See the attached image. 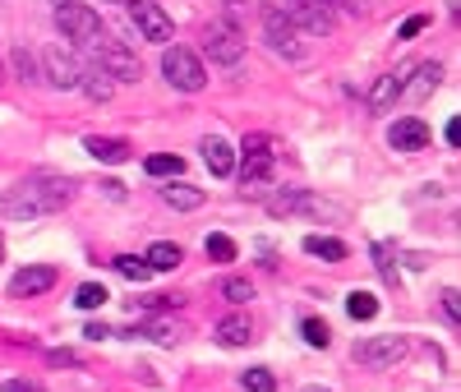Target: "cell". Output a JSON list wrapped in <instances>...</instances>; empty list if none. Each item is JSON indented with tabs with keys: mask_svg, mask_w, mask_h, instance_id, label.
<instances>
[{
	"mask_svg": "<svg viewBox=\"0 0 461 392\" xmlns=\"http://www.w3.org/2000/svg\"><path fill=\"white\" fill-rule=\"evenodd\" d=\"M74 199V180L65 176H29L23 185L0 194V217H14V222H29V217H46V213H61V208Z\"/></svg>",
	"mask_w": 461,
	"mask_h": 392,
	"instance_id": "cell-1",
	"label": "cell"
},
{
	"mask_svg": "<svg viewBox=\"0 0 461 392\" xmlns=\"http://www.w3.org/2000/svg\"><path fill=\"white\" fill-rule=\"evenodd\" d=\"M259 23H263V37H268V46H273L277 56H286V61H300V56H305L300 29L286 19V10L277 5V0H268V5L259 10Z\"/></svg>",
	"mask_w": 461,
	"mask_h": 392,
	"instance_id": "cell-2",
	"label": "cell"
},
{
	"mask_svg": "<svg viewBox=\"0 0 461 392\" xmlns=\"http://www.w3.org/2000/svg\"><path fill=\"white\" fill-rule=\"evenodd\" d=\"M161 74H167V84L180 88V93H199L208 84V69L189 46H167L161 51Z\"/></svg>",
	"mask_w": 461,
	"mask_h": 392,
	"instance_id": "cell-3",
	"label": "cell"
},
{
	"mask_svg": "<svg viewBox=\"0 0 461 392\" xmlns=\"http://www.w3.org/2000/svg\"><path fill=\"white\" fill-rule=\"evenodd\" d=\"M93 51H97V65L111 74L116 84H139V78H144V65H139V56L129 51V42L102 33V37L93 42Z\"/></svg>",
	"mask_w": 461,
	"mask_h": 392,
	"instance_id": "cell-4",
	"label": "cell"
},
{
	"mask_svg": "<svg viewBox=\"0 0 461 392\" xmlns=\"http://www.w3.org/2000/svg\"><path fill=\"white\" fill-rule=\"evenodd\" d=\"M56 29L65 33V42H78V46H93L102 37V14L93 5H78V0H70V5H56Z\"/></svg>",
	"mask_w": 461,
	"mask_h": 392,
	"instance_id": "cell-5",
	"label": "cell"
},
{
	"mask_svg": "<svg viewBox=\"0 0 461 392\" xmlns=\"http://www.w3.org/2000/svg\"><path fill=\"white\" fill-rule=\"evenodd\" d=\"M37 65H42V78L51 88H78V74H84V65H78V56L65 42H51Z\"/></svg>",
	"mask_w": 461,
	"mask_h": 392,
	"instance_id": "cell-6",
	"label": "cell"
},
{
	"mask_svg": "<svg viewBox=\"0 0 461 392\" xmlns=\"http://www.w3.org/2000/svg\"><path fill=\"white\" fill-rule=\"evenodd\" d=\"M203 51L212 56V65H240L245 61V37H240V29L231 19H217L203 37Z\"/></svg>",
	"mask_w": 461,
	"mask_h": 392,
	"instance_id": "cell-7",
	"label": "cell"
},
{
	"mask_svg": "<svg viewBox=\"0 0 461 392\" xmlns=\"http://www.w3.org/2000/svg\"><path fill=\"white\" fill-rule=\"evenodd\" d=\"M282 10H286V19L295 23V29H305L314 37H328L337 29V14H333L328 0H286Z\"/></svg>",
	"mask_w": 461,
	"mask_h": 392,
	"instance_id": "cell-8",
	"label": "cell"
},
{
	"mask_svg": "<svg viewBox=\"0 0 461 392\" xmlns=\"http://www.w3.org/2000/svg\"><path fill=\"white\" fill-rule=\"evenodd\" d=\"M268 135H250L245 139V162H240V180H245V190L263 194V185L273 180V152H268Z\"/></svg>",
	"mask_w": 461,
	"mask_h": 392,
	"instance_id": "cell-9",
	"label": "cell"
},
{
	"mask_svg": "<svg viewBox=\"0 0 461 392\" xmlns=\"http://www.w3.org/2000/svg\"><path fill=\"white\" fill-rule=\"evenodd\" d=\"M129 19H134V29H139L144 42H171V14L157 5V0H129Z\"/></svg>",
	"mask_w": 461,
	"mask_h": 392,
	"instance_id": "cell-10",
	"label": "cell"
},
{
	"mask_svg": "<svg viewBox=\"0 0 461 392\" xmlns=\"http://www.w3.org/2000/svg\"><path fill=\"white\" fill-rule=\"evenodd\" d=\"M268 213L273 217H286V213H314V217H342V208H333V203H323V199H314V194H305V190H286V194H273L268 199Z\"/></svg>",
	"mask_w": 461,
	"mask_h": 392,
	"instance_id": "cell-11",
	"label": "cell"
},
{
	"mask_svg": "<svg viewBox=\"0 0 461 392\" xmlns=\"http://www.w3.org/2000/svg\"><path fill=\"white\" fill-rule=\"evenodd\" d=\"M401 355H406V337H397V332L356 342V360H360V364H397Z\"/></svg>",
	"mask_w": 461,
	"mask_h": 392,
	"instance_id": "cell-12",
	"label": "cell"
},
{
	"mask_svg": "<svg viewBox=\"0 0 461 392\" xmlns=\"http://www.w3.org/2000/svg\"><path fill=\"white\" fill-rule=\"evenodd\" d=\"M388 143H392L397 152H420V148L429 143V125H424L420 116H401V120L388 129Z\"/></svg>",
	"mask_w": 461,
	"mask_h": 392,
	"instance_id": "cell-13",
	"label": "cell"
},
{
	"mask_svg": "<svg viewBox=\"0 0 461 392\" xmlns=\"http://www.w3.org/2000/svg\"><path fill=\"white\" fill-rule=\"evenodd\" d=\"M51 286H56V268L37 264V268H23V273H14L10 291H14V296H42V291H51Z\"/></svg>",
	"mask_w": 461,
	"mask_h": 392,
	"instance_id": "cell-14",
	"label": "cell"
},
{
	"mask_svg": "<svg viewBox=\"0 0 461 392\" xmlns=\"http://www.w3.org/2000/svg\"><path fill=\"white\" fill-rule=\"evenodd\" d=\"M78 93H84L88 102H111L116 97V78L102 65H84V74H78Z\"/></svg>",
	"mask_w": 461,
	"mask_h": 392,
	"instance_id": "cell-15",
	"label": "cell"
},
{
	"mask_svg": "<svg viewBox=\"0 0 461 392\" xmlns=\"http://www.w3.org/2000/svg\"><path fill=\"white\" fill-rule=\"evenodd\" d=\"M161 203L176 208V213H194V208L208 203V194L199 185H185V180H171V185H161Z\"/></svg>",
	"mask_w": 461,
	"mask_h": 392,
	"instance_id": "cell-16",
	"label": "cell"
},
{
	"mask_svg": "<svg viewBox=\"0 0 461 392\" xmlns=\"http://www.w3.org/2000/svg\"><path fill=\"white\" fill-rule=\"evenodd\" d=\"M199 152H203V162H208L212 176H231V171H235V152H231V143H226L222 135H208V139L199 143Z\"/></svg>",
	"mask_w": 461,
	"mask_h": 392,
	"instance_id": "cell-17",
	"label": "cell"
},
{
	"mask_svg": "<svg viewBox=\"0 0 461 392\" xmlns=\"http://www.w3.org/2000/svg\"><path fill=\"white\" fill-rule=\"evenodd\" d=\"M443 84V65L439 61H424V65H416V84H401V97H429L433 88Z\"/></svg>",
	"mask_w": 461,
	"mask_h": 392,
	"instance_id": "cell-18",
	"label": "cell"
},
{
	"mask_svg": "<svg viewBox=\"0 0 461 392\" xmlns=\"http://www.w3.org/2000/svg\"><path fill=\"white\" fill-rule=\"evenodd\" d=\"M84 148L97 157V162H106V167H116V162H129V152H134L125 139H102V135H88V139H84Z\"/></svg>",
	"mask_w": 461,
	"mask_h": 392,
	"instance_id": "cell-19",
	"label": "cell"
},
{
	"mask_svg": "<svg viewBox=\"0 0 461 392\" xmlns=\"http://www.w3.org/2000/svg\"><path fill=\"white\" fill-rule=\"evenodd\" d=\"M401 78H406V74H383V78L369 88V111H374V116H383L392 102L401 97Z\"/></svg>",
	"mask_w": 461,
	"mask_h": 392,
	"instance_id": "cell-20",
	"label": "cell"
},
{
	"mask_svg": "<svg viewBox=\"0 0 461 392\" xmlns=\"http://www.w3.org/2000/svg\"><path fill=\"white\" fill-rule=\"evenodd\" d=\"M217 342L222 347H245V342H254V323L245 319V314H231V319L217 323Z\"/></svg>",
	"mask_w": 461,
	"mask_h": 392,
	"instance_id": "cell-21",
	"label": "cell"
},
{
	"mask_svg": "<svg viewBox=\"0 0 461 392\" xmlns=\"http://www.w3.org/2000/svg\"><path fill=\"white\" fill-rule=\"evenodd\" d=\"M144 264H148L152 273H176V268L185 264V254H180V245H171V241H157V245L144 254Z\"/></svg>",
	"mask_w": 461,
	"mask_h": 392,
	"instance_id": "cell-22",
	"label": "cell"
},
{
	"mask_svg": "<svg viewBox=\"0 0 461 392\" xmlns=\"http://www.w3.org/2000/svg\"><path fill=\"white\" fill-rule=\"evenodd\" d=\"M129 337H152V342H161V347H176L180 337H185V328H180V323H171V319H157V323H144V328H134Z\"/></svg>",
	"mask_w": 461,
	"mask_h": 392,
	"instance_id": "cell-23",
	"label": "cell"
},
{
	"mask_svg": "<svg viewBox=\"0 0 461 392\" xmlns=\"http://www.w3.org/2000/svg\"><path fill=\"white\" fill-rule=\"evenodd\" d=\"M305 254H314V258H333V264H342V258H346V245H342V241H333V235H305Z\"/></svg>",
	"mask_w": 461,
	"mask_h": 392,
	"instance_id": "cell-24",
	"label": "cell"
},
{
	"mask_svg": "<svg viewBox=\"0 0 461 392\" xmlns=\"http://www.w3.org/2000/svg\"><path fill=\"white\" fill-rule=\"evenodd\" d=\"M346 314H350L356 323L374 319V314H378V296H374V291H350V296H346Z\"/></svg>",
	"mask_w": 461,
	"mask_h": 392,
	"instance_id": "cell-25",
	"label": "cell"
},
{
	"mask_svg": "<svg viewBox=\"0 0 461 392\" xmlns=\"http://www.w3.org/2000/svg\"><path fill=\"white\" fill-rule=\"evenodd\" d=\"M144 167H148V176H157V180H171V176L185 171V162H180L176 152H157V157H148Z\"/></svg>",
	"mask_w": 461,
	"mask_h": 392,
	"instance_id": "cell-26",
	"label": "cell"
},
{
	"mask_svg": "<svg viewBox=\"0 0 461 392\" xmlns=\"http://www.w3.org/2000/svg\"><path fill=\"white\" fill-rule=\"evenodd\" d=\"M116 273H120L125 282H148V277H152V268L144 264L139 254H120V258H116Z\"/></svg>",
	"mask_w": 461,
	"mask_h": 392,
	"instance_id": "cell-27",
	"label": "cell"
},
{
	"mask_svg": "<svg viewBox=\"0 0 461 392\" xmlns=\"http://www.w3.org/2000/svg\"><path fill=\"white\" fill-rule=\"evenodd\" d=\"M106 300H111V296H106V286H102V282H84V286H78V296H74V305H78V309H102Z\"/></svg>",
	"mask_w": 461,
	"mask_h": 392,
	"instance_id": "cell-28",
	"label": "cell"
},
{
	"mask_svg": "<svg viewBox=\"0 0 461 392\" xmlns=\"http://www.w3.org/2000/svg\"><path fill=\"white\" fill-rule=\"evenodd\" d=\"M14 69H19V78H23V84H29V78H42V65H37V56H33V51L29 46H14Z\"/></svg>",
	"mask_w": 461,
	"mask_h": 392,
	"instance_id": "cell-29",
	"label": "cell"
},
{
	"mask_svg": "<svg viewBox=\"0 0 461 392\" xmlns=\"http://www.w3.org/2000/svg\"><path fill=\"white\" fill-rule=\"evenodd\" d=\"M240 383H245V392H277V374L263 370V364H259V370H245Z\"/></svg>",
	"mask_w": 461,
	"mask_h": 392,
	"instance_id": "cell-30",
	"label": "cell"
},
{
	"mask_svg": "<svg viewBox=\"0 0 461 392\" xmlns=\"http://www.w3.org/2000/svg\"><path fill=\"white\" fill-rule=\"evenodd\" d=\"M208 258H217V264H231V258H235V241H231V235H208Z\"/></svg>",
	"mask_w": 461,
	"mask_h": 392,
	"instance_id": "cell-31",
	"label": "cell"
},
{
	"mask_svg": "<svg viewBox=\"0 0 461 392\" xmlns=\"http://www.w3.org/2000/svg\"><path fill=\"white\" fill-rule=\"evenodd\" d=\"M222 296L235 300V305H245V300H254V286H250L245 277H226V282H222Z\"/></svg>",
	"mask_w": 461,
	"mask_h": 392,
	"instance_id": "cell-32",
	"label": "cell"
},
{
	"mask_svg": "<svg viewBox=\"0 0 461 392\" xmlns=\"http://www.w3.org/2000/svg\"><path fill=\"white\" fill-rule=\"evenodd\" d=\"M46 364H51V370H78V364H84V355L70 351V347H56V351H46Z\"/></svg>",
	"mask_w": 461,
	"mask_h": 392,
	"instance_id": "cell-33",
	"label": "cell"
},
{
	"mask_svg": "<svg viewBox=\"0 0 461 392\" xmlns=\"http://www.w3.org/2000/svg\"><path fill=\"white\" fill-rule=\"evenodd\" d=\"M300 332H305L309 347H328V342H333V332H328V323H323V319H305Z\"/></svg>",
	"mask_w": 461,
	"mask_h": 392,
	"instance_id": "cell-34",
	"label": "cell"
},
{
	"mask_svg": "<svg viewBox=\"0 0 461 392\" xmlns=\"http://www.w3.org/2000/svg\"><path fill=\"white\" fill-rule=\"evenodd\" d=\"M374 254H378V268H383V277H388V282L397 286V268H392V254H388V245H378Z\"/></svg>",
	"mask_w": 461,
	"mask_h": 392,
	"instance_id": "cell-35",
	"label": "cell"
},
{
	"mask_svg": "<svg viewBox=\"0 0 461 392\" xmlns=\"http://www.w3.org/2000/svg\"><path fill=\"white\" fill-rule=\"evenodd\" d=\"M443 314H448L452 323H461V305H457V291H452V286L443 291Z\"/></svg>",
	"mask_w": 461,
	"mask_h": 392,
	"instance_id": "cell-36",
	"label": "cell"
},
{
	"mask_svg": "<svg viewBox=\"0 0 461 392\" xmlns=\"http://www.w3.org/2000/svg\"><path fill=\"white\" fill-rule=\"evenodd\" d=\"M424 23H429L424 14H416V19H406V23H401V37H416V33H424Z\"/></svg>",
	"mask_w": 461,
	"mask_h": 392,
	"instance_id": "cell-37",
	"label": "cell"
},
{
	"mask_svg": "<svg viewBox=\"0 0 461 392\" xmlns=\"http://www.w3.org/2000/svg\"><path fill=\"white\" fill-rule=\"evenodd\" d=\"M0 392H42L37 383H29V379H5V388Z\"/></svg>",
	"mask_w": 461,
	"mask_h": 392,
	"instance_id": "cell-38",
	"label": "cell"
},
{
	"mask_svg": "<svg viewBox=\"0 0 461 392\" xmlns=\"http://www.w3.org/2000/svg\"><path fill=\"white\" fill-rule=\"evenodd\" d=\"M88 337H93V342H102V337H111V328H106V323H88Z\"/></svg>",
	"mask_w": 461,
	"mask_h": 392,
	"instance_id": "cell-39",
	"label": "cell"
},
{
	"mask_svg": "<svg viewBox=\"0 0 461 392\" xmlns=\"http://www.w3.org/2000/svg\"><path fill=\"white\" fill-rule=\"evenodd\" d=\"M448 143H452V148H461V120H452V125H448Z\"/></svg>",
	"mask_w": 461,
	"mask_h": 392,
	"instance_id": "cell-40",
	"label": "cell"
},
{
	"mask_svg": "<svg viewBox=\"0 0 461 392\" xmlns=\"http://www.w3.org/2000/svg\"><path fill=\"white\" fill-rule=\"evenodd\" d=\"M102 190H106V199H125V185H116V180H106Z\"/></svg>",
	"mask_w": 461,
	"mask_h": 392,
	"instance_id": "cell-41",
	"label": "cell"
},
{
	"mask_svg": "<svg viewBox=\"0 0 461 392\" xmlns=\"http://www.w3.org/2000/svg\"><path fill=\"white\" fill-rule=\"evenodd\" d=\"M240 10H245V0H226V14H231V19H235Z\"/></svg>",
	"mask_w": 461,
	"mask_h": 392,
	"instance_id": "cell-42",
	"label": "cell"
},
{
	"mask_svg": "<svg viewBox=\"0 0 461 392\" xmlns=\"http://www.w3.org/2000/svg\"><path fill=\"white\" fill-rule=\"evenodd\" d=\"M328 5H346V10H360V5H356V0H328Z\"/></svg>",
	"mask_w": 461,
	"mask_h": 392,
	"instance_id": "cell-43",
	"label": "cell"
},
{
	"mask_svg": "<svg viewBox=\"0 0 461 392\" xmlns=\"http://www.w3.org/2000/svg\"><path fill=\"white\" fill-rule=\"evenodd\" d=\"M305 392H328V388H305Z\"/></svg>",
	"mask_w": 461,
	"mask_h": 392,
	"instance_id": "cell-44",
	"label": "cell"
},
{
	"mask_svg": "<svg viewBox=\"0 0 461 392\" xmlns=\"http://www.w3.org/2000/svg\"><path fill=\"white\" fill-rule=\"evenodd\" d=\"M51 5H70V0H51Z\"/></svg>",
	"mask_w": 461,
	"mask_h": 392,
	"instance_id": "cell-45",
	"label": "cell"
},
{
	"mask_svg": "<svg viewBox=\"0 0 461 392\" xmlns=\"http://www.w3.org/2000/svg\"><path fill=\"white\" fill-rule=\"evenodd\" d=\"M0 258H5V241H0Z\"/></svg>",
	"mask_w": 461,
	"mask_h": 392,
	"instance_id": "cell-46",
	"label": "cell"
},
{
	"mask_svg": "<svg viewBox=\"0 0 461 392\" xmlns=\"http://www.w3.org/2000/svg\"><path fill=\"white\" fill-rule=\"evenodd\" d=\"M0 78H5V69H0Z\"/></svg>",
	"mask_w": 461,
	"mask_h": 392,
	"instance_id": "cell-47",
	"label": "cell"
}]
</instances>
